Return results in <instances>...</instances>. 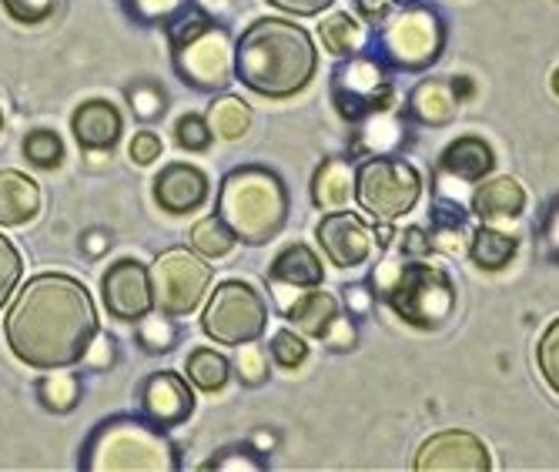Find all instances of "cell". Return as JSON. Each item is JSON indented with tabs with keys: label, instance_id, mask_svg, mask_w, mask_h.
Instances as JSON below:
<instances>
[{
	"label": "cell",
	"instance_id": "cell-1",
	"mask_svg": "<svg viewBox=\"0 0 559 472\" xmlns=\"http://www.w3.org/2000/svg\"><path fill=\"white\" fill-rule=\"evenodd\" d=\"M4 335L11 352L34 369H68L84 362L97 339V308L91 292L61 272L34 275L14 298Z\"/></svg>",
	"mask_w": 559,
	"mask_h": 472
},
{
	"label": "cell",
	"instance_id": "cell-2",
	"mask_svg": "<svg viewBox=\"0 0 559 472\" xmlns=\"http://www.w3.org/2000/svg\"><path fill=\"white\" fill-rule=\"evenodd\" d=\"M316 71L319 47L295 21L259 17L235 40V78L262 97H292L312 84Z\"/></svg>",
	"mask_w": 559,
	"mask_h": 472
},
{
	"label": "cell",
	"instance_id": "cell-3",
	"mask_svg": "<svg viewBox=\"0 0 559 472\" xmlns=\"http://www.w3.org/2000/svg\"><path fill=\"white\" fill-rule=\"evenodd\" d=\"M376 298H382L405 326L436 332L455 311V285L445 269L426 258L385 255L369 275Z\"/></svg>",
	"mask_w": 559,
	"mask_h": 472
},
{
	"label": "cell",
	"instance_id": "cell-4",
	"mask_svg": "<svg viewBox=\"0 0 559 472\" xmlns=\"http://www.w3.org/2000/svg\"><path fill=\"white\" fill-rule=\"evenodd\" d=\"M292 212V198L285 181L262 165H241L222 178L215 215L235 232L245 245H265L272 241Z\"/></svg>",
	"mask_w": 559,
	"mask_h": 472
},
{
	"label": "cell",
	"instance_id": "cell-5",
	"mask_svg": "<svg viewBox=\"0 0 559 472\" xmlns=\"http://www.w3.org/2000/svg\"><path fill=\"white\" fill-rule=\"evenodd\" d=\"M175 442L144 415H111L84 442L81 469L91 472H175Z\"/></svg>",
	"mask_w": 559,
	"mask_h": 472
},
{
	"label": "cell",
	"instance_id": "cell-6",
	"mask_svg": "<svg viewBox=\"0 0 559 472\" xmlns=\"http://www.w3.org/2000/svg\"><path fill=\"white\" fill-rule=\"evenodd\" d=\"M168 40L175 74L188 87L201 94H222L235 81V40L205 11H194L188 4L168 24Z\"/></svg>",
	"mask_w": 559,
	"mask_h": 472
},
{
	"label": "cell",
	"instance_id": "cell-7",
	"mask_svg": "<svg viewBox=\"0 0 559 472\" xmlns=\"http://www.w3.org/2000/svg\"><path fill=\"white\" fill-rule=\"evenodd\" d=\"M445 50V21L432 4H399L376 31L372 55L399 74L429 71Z\"/></svg>",
	"mask_w": 559,
	"mask_h": 472
},
{
	"label": "cell",
	"instance_id": "cell-8",
	"mask_svg": "<svg viewBox=\"0 0 559 472\" xmlns=\"http://www.w3.org/2000/svg\"><path fill=\"white\" fill-rule=\"evenodd\" d=\"M419 198H423V175L395 154L366 157L359 172H355V201L376 222L379 219L395 222L402 215H409Z\"/></svg>",
	"mask_w": 559,
	"mask_h": 472
},
{
	"label": "cell",
	"instance_id": "cell-9",
	"mask_svg": "<svg viewBox=\"0 0 559 472\" xmlns=\"http://www.w3.org/2000/svg\"><path fill=\"white\" fill-rule=\"evenodd\" d=\"M392 68L376 58L372 50L342 58V64L332 71V101L345 121L359 125L369 115L392 111L395 108V81Z\"/></svg>",
	"mask_w": 559,
	"mask_h": 472
},
{
	"label": "cell",
	"instance_id": "cell-10",
	"mask_svg": "<svg viewBox=\"0 0 559 472\" xmlns=\"http://www.w3.org/2000/svg\"><path fill=\"white\" fill-rule=\"evenodd\" d=\"M201 329H205L209 339H215L222 345L255 342L269 329V305L248 282L225 279L215 285V292L205 305Z\"/></svg>",
	"mask_w": 559,
	"mask_h": 472
},
{
	"label": "cell",
	"instance_id": "cell-11",
	"mask_svg": "<svg viewBox=\"0 0 559 472\" xmlns=\"http://www.w3.org/2000/svg\"><path fill=\"white\" fill-rule=\"evenodd\" d=\"M147 279L151 295H155V308L178 319V315H191L201 305V298L209 295L212 266L194 248H168L151 261Z\"/></svg>",
	"mask_w": 559,
	"mask_h": 472
},
{
	"label": "cell",
	"instance_id": "cell-12",
	"mask_svg": "<svg viewBox=\"0 0 559 472\" xmlns=\"http://www.w3.org/2000/svg\"><path fill=\"white\" fill-rule=\"evenodd\" d=\"M496 168V154L489 148V141L476 138V134H463L445 144V151L436 162V175H432V191L436 198H452V201H469L473 188L489 178Z\"/></svg>",
	"mask_w": 559,
	"mask_h": 472
},
{
	"label": "cell",
	"instance_id": "cell-13",
	"mask_svg": "<svg viewBox=\"0 0 559 472\" xmlns=\"http://www.w3.org/2000/svg\"><path fill=\"white\" fill-rule=\"evenodd\" d=\"M316 235H319V245L329 255V261L338 269H359L372 258V251H379L372 228L359 215L345 212V208L329 212L319 222Z\"/></svg>",
	"mask_w": 559,
	"mask_h": 472
},
{
	"label": "cell",
	"instance_id": "cell-14",
	"mask_svg": "<svg viewBox=\"0 0 559 472\" xmlns=\"http://www.w3.org/2000/svg\"><path fill=\"white\" fill-rule=\"evenodd\" d=\"M100 295L115 319L121 322H138L141 315L155 308V295H151V279L147 269L138 258H118L115 266L100 279Z\"/></svg>",
	"mask_w": 559,
	"mask_h": 472
},
{
	"label": "cell",
	"instance_id": "cell-15",
	"mask_svg": "<svg viewBox=\"0 0 559 472\" xmlns=\"http://www.w3.org/2000/svg\"><path fill=\"white\" fill-rule=\"evenodd\" d=\"M419 472H445V469H463V472H486L492 469L489 449L479 436L463 429H445L429 436L416 452Z\"/></svg>",
	"mask_w": 559,
	"mask_h": 472
},
{
	"label": "cell",
	"instance_id": "cell-16",
	"mask_svg": "<svg viewBox=\"0 0 559 472\" xmlns=\"http://www.w3.org/2000/svg\"><path fill=\"white\" fill-rule=\"evenodd\" d=\"M138 412L158 429H175L194 412V396L178 373H155L138 386Z\"/></svg>",
	"mask_w": 559,
	"mask_h": 472
},
{
	"label": "cell",
	"instance_id": "cell-17",
	"mask_svg": "<svg viewBox=\"0 0 559 472\" xmlns=\"http://www.w3.org/2000/svg\"><path fill=\"white\" fill-rule=\"evenodd\" d=\"M526 212V191L510 175L483 178L469 194V215H476L486 225H506L516 222Z\"/></svg>",
	"mask_w": 559,
	"mask_h": 472
},
{
	"label": "cell",
	"instance_id": "cell-18",
	"mask_svg": "<svg viewBox=\"0 0 559 472\" xmlns=\"http://www.w3.org/2000/svg\"><path fill=\"white\" fill-rule=\"evenodd\" d=\"M121 111L105 97H91L71 118V131L84 151H111L121 138Z\"/></svg>",
	"mask_w": 559,
	"mask_h": 472
},
{
	"label": "cell",
	"instance_id": "cell-19",
	"mask_svg": "<svg viewBox=\"0 0 559 472\" xmlns=\"http://www.w3.org/2000/svg\"><path fill=\"white\" fill-rule=\"evenodd\" d=\"M155 198L165 212L171 215H188L194 208L205 204L209 198V178L201 168L191 165H168L158 178H155Z\"/></svg>",
	"mask_w": 559,
	"mask_h": 472
},
{
	"label": "cell",
	"instance_id": "cell-20",
	"mask_svg": "<svg viewBox=\"0 0 559 472\" xmlns=\"http://www.w3.org/2000/svg\"><path fill=\"white\" fill-rule=\"evenodd\" d=\"M455 115H460V97L445 78H426L405 97V118L416 125L445 128L449 121H455Z\"/></svg>",
	"mask_w": 559,
	"mask_h": 472
},
{
	"label": "cell",
	"instance_id": "cell-21",
	"mask_svg": "<svg viewBox=\"0 0 559 472\" xmlns=\"http://www.w3.org/2000/svg\"><path fill=\"white\" fill-rule=\"evenodd\" d=\"M40 212V185L14 168L0 172V228H17L37 219Z\"/></svg>",
	"mask_w": 559,
	"mask_h": 472
},
{
	"label": "cell",
	"instance_id": "cell-22",
	"mask_svg": "<svg viewBox=\"0 0 559 472\" xmlns=\"http://www.w3.org/2000/svg\"><path fill=\"white\" fill-rule=\"evenodd\" d=\"M269 282H282V285H292V288H319L325 282L322 258L301 241L285 245L278 251V258L272 261Z\"/></svg>",
	"mask_w": 559,
	"mask_h": 472
},
{
	"label": "cell",
	"instance_id": "cell-23",
	"mask_svg": "<svg viewBox=\"0 0 559 472\" xmlns=\"http://www.w3.org/2000/svg\"><path fill=\"white\" fill-rule=\"evenodd\" d=\"M282 315H285V319L295 326V332L319 339V335H322V329H325V326L335 319V315H338V302H335L329 292L305 288V292H298V295L282 308Z\"/></svg>",
	"mask_w": 559,
	"mask_h": 472
},
{
	"label": "cell",
	"instance_id": "cell-24",
	"mask_svg": "<svg viewBox=\"0 0 559 472\" xmlns=\"http://www.w3.org/2000/svg\"><path fill=\"white\" fill-rule=\"evenodd\" d=\"M516 251H520V238L499 225L479 222V228L469 235V258L483 272H502L516 258Z\"/></svg>",
	"mask_w": 559,
	"mask_h": 472
},
{
	"label": "cell",
	"instance_id": "cell-25",
	"mask_svg": "<svg viewBox=\"0 0 559 472\" xmlns=\"http://www.w3.org/2000/svg\"><path fill=\"white\" fill-rule=\"evenodd\" d=\"M312 201L322 212H335V208L355 201V172L345 157H329V162L319 165L312 178Z\"/></svg>",
	"mask_w": 559,
	"mask_h": 472
},
{
	"label": "cell",
	"instance_id": "cell-26",
	"mask_svg": "<svg viewBox=\"0 0 559 472\" xmlns=\"http://www.w3.org/2000/svg\"><path fill=\"white\" fill-rule=\"evenodd\" d=\"M405 141V125L392 115V111H379L369 115L355 125V141H352V154H392L399 151Z\"/></svg>",
	"mask_w": 559,
	"mask_h": 472
},
{
	"label": "cell",
	"instance_id": "cell-27",
	"mask_svg": "<svg viewBox=\"0 0 559 472\" xmlns=\"http://www.w3.org/2000/svg\"><path fill=\"white\" fill-rule=\"evenodd\" d=\"M319 40L322 47L329 50V55L335 58H352V55H359V50H366L369 44V34H366V24L342 11V14H329L319 27Z\"/></svg>",
	"mask_w": 559,
	"mask_h": 472
},
{
	"label": "cell",
	"instance_id": "cell-28",
	"mask_svg": "<svg viewBox=\"0 0 559 472\" xmlns=\"http://www.w3.org/2000/svg\"><path fill=\"white\" fill-rule=\"evenodd\" d=\"M209 128L222 141H238L251 131V108L235 94H218L209 104Z\"/></svg>",
	"mask_w": 559,
	"mask_h": 472
},
{
	"label": "cell",
	"instance_id": "cell-29",
	"mask_svg": "<svg viewBox=\"0 0 559 472\" xmlns=\"http://www.w3.org/2000/svg\"><path fill=\"white\" fill-rule=\"evenodd\" d=\"M84 389H81V379L68 369H44V376L37 379V399L44 409L50 412H71L78 409Z\"/></svg>",
	"mask_w": 559,
	"mask_h": 472
},
{
	"label": "cell",
	"instance_id": "cell-30",
	"mask_svg": "<svg viewBox=\"0 0 559 472\" xmlns=\"http://www.w3.org/2000/svg\"><path fill=\"white\" fill-rule=\"evenodd\" d=\"M188 382L201 392H218L225 389L228 376H231V362L225 355H218L215 349H194L185 362Z\"/></svg>",
	"mask_w": 559,
	"mask_h": 472
},
{
	"label": "cell",
	"instance_id": "cell-31",
	"mask_svg": "<svg viewBox=\"0 0 559 472\" xmlns=\"http://www.w3.org/2000/svg\"><path fill=\"white\" fill-rule=\"evenodd\" d=\"M178 326L171 322V315L151 308L147 315H141L138 319V329H134V339L144 352L151 355H162V352H171L178 345Z\"/></svg>",
	"mask_w": 559,
	"mask_h": 472
},
{
	"label": "cell",
	"instance_id": "cell-32",
	"mask_svg": "<svg viewBox=\"0 0 559 472\" xmlns=\"http://www.w3.org/2000/svg\"><path fill=\"white\" fill-rule=\"evenodd\" d=\"M238 245L235 232L218 219V215H209V219H201L194 228H191V248L201 255V258H225L231 255V248Z\"/></svg>",
	"mask_w": 559,
	"mask_h": 472
},
{
	"label": "cell",
	"instance_id": "cell-33",
	"mask_svg": "<svg viewBox=\"0 0 559 472\" xmlns=\"http://www.w3.org/2000/svg\"><path fill=\"white\" fill-rule=\"evenodd\" d=\"M235 349H238V355H235L231 362H235V376H238V382L248 386V389L265 386V382H269V355H265V349L259 345V339H255V342H241V345H235Z\"/></svg>",
	"mask_w": 559,
	"mask_h": 472
},
{
	"label": "cell",
	"instance_id": "cell-34",
	"mask_svg": "<svg viewBox=\"0 0 559 472\" xmlns=\"http://www.w3.org/2000/svg\"><path fill=\"white\" fill-rule=\"evenodd\" d=\"M24 157L37 168H55L64 162V144L55 131L47 128H37L24 138Z\"/></svg>",
	"mask_w": 559,
	"mask_h": 472
},
{
	"label": "cell",
	"instance_id": "cell-35",
	"mask_svg": "<svg viewBox=\"0 0 559 472\" xmlns=\"http://www.w3.org/2000/svg\"><path fill=\"white\" fill-rule=\"evenodd\" d=\"M191 0H124V8L141 24H171Z\"/></svg>",
	"mask_w": 559,
	"mask_h": 472
},
{
	"label": "cell",
	"instance_id": "cell-36",
	"mask_svg": "<svg viewBox=\"0 0 559 472\" xmlns=\"http://www.w3.org/2000/svg\"><path fill=\"white\" fill-rule=\"evenodd\" d=\"M24 275V258L8 235H0V308H4Z\"/></svg>",
	"mask_w": 559,
	"mask_h": 472
},
{
	"label": "cell",
	"instance_id": "cell-37",
	"mask_svg": "<svg viewBox=\"0 0 559 472\" xmlns=\"http://www.w3.org/2000/svg\"><path fill=\"white\" fill-rule=\"evenodd\" d=\"M536 365L546 379V386L559 396V319L539 335V345H536Z\"/></svg>",
	"mask_w": 559,
	"mask_h": 472
},
{
	"label": "cell",
	"instance_id": "cell-38",
	"mask_svg": "<svg viewBox=\"0 0 559 472\" xmlns=\"http://www.w3.org/2000/svg\"><path fill=\"white\" fill-rule=\"evenodd\" d=\"M4 8L21 24H44L64 11V0H4Z\"/></svg>",
	"mask_w": 559,
	"mask_h": 472
},
{
	"label": "cell",
	"instance_id": "cell-39",
	"mask_svg": "<svg viewBox=\"0 0 559 472\" xmlns=\"http://www.w3.org/2000/svg\"><path fill=\"white\" fill-rule=\"evenodd\" d=\"M309 355V345H305V335L301 332H292V329H282L272 335V358L282 365V369H298Z\"/></svg>",
	"mask_w": 559,
	"mask_h": 472
},
{
	"label": "cell",
	"instance_id": "cell-40",
	"mask_svg": "<svg viewBox=\"0 0 559 472\" xmlns=\"http://www.w3.org/2000/svg\"><path fill=\"white\" fill-rule=\"evenodd\" d=\"M265 462H262V452H255L251 446H228V449H222L218 456H212L209 462H205V469H222V472H235V469H248V472H255V469H262Z\"/></svg>",
	"mask_w": 559,
	"mask_h": 472
},
{
	"label": "cell",
	"instance_id": "cell-41",
	"mask_svg": "<svg viewBox=\"0 0 559 472\" xmlns=\"http://www.w3.org/2000/svg\"><path fill=\"white\" fill-rule=\"evenodd\" d=\"M128 101H131V111L141 121H155V118L165 115V91L155 87V84H138V87H131Z\"/></svg>",
	"mask_w": 559,
	"mask_h": 472
},
{
	"label": "cell",
	"instance_id": "cell-42",
	"mask_svg": "<svg viewBox=\"0 0 559 472\" xmlns=\"http://www.w3.org/2000/svg\"><path fill=\"white\" fill-rule=\"evenodd\" d=\"M319 339H322L325 349H332V352H348V349H355V342H359V329H355L352 315L338 308V315L322 329Z\"/></svg>",
	"mask_w": 559,
	"mask_h": 472
},
{
	"label": "cell",
	"instance_id": "cell-43",
	"mask_svg": "<svg viewBox=\"0 0 559 472\" xmlns=\"http://www.w3.org/2000/svg\"><path fill=\"white\" fill-rule=\"evenodd\" d=\"M175 138L185 151H205L212 144V128H209V118L201 115H185L175 128Z\"/></svg>",
	"mask_w": 559,
	"mask_h": 472
},
{
	"label": "cell",
	"instance_id": "cell-44",
	"mask_svg": "<svg viewBox=\"0 0 559 472\" xmlns=\"http://www.w3.org/2000/svg\"><path fill=\"white\" fill-rule=\"evenodd\" d=\"M539 248L549 261H556L559 266V194L549 201L546 215L539 222Z\"/></svg>",
	"mask_w": 559,
	"mask_h": 472
},
{
	"label": "cell",
	"instance_id": "cell-45",
	"mask_svg": "<svg viewBox=\"0 0 559 472\" xmlns=\"http://www.w3.org/2000/svg\"><path fill=\"white\" fill-rule=\"evenodd\" d=\"M355 8V17H359L362 24H369L372 31H379L399 8V0H352Z\"/></svg>",
	"mask_w": 559,
	"mask_h": 472
},
{
	"label": "cell",
	"instance_id": "cell-46",
	"mask_svg": "<svg viewBox=\"0 0 559 472\" xmlns=\"http://www.w3.org/2000/svg\"><path fill=\"white\" fill-rule=\"evenodd\" d=\"M162 151H165V144L155 131H138L128 144V154H131L134 165H155L162 157Z\"/></svg>",
	"mask_w": 559,
	"mask_h": 472
},
{
	"label": "cell",
	"instance_id": "cell-47",
	"mask_svg": "<svg viewBox=\"0 0 559 472\" xmlns=\"http://www.w3.org/2000/svg\"><path fill=\"white\" fill-rule=\"evenodd\" d=\"M342 298H345L348 315H369L372 305H376V292H372L369 279H366V282H352V285H345Z\"/></svg>",
	"mask_w": 559,
	"mask_h": 472
},
{
	"label": "cell",
	"instance_id": "cell-48",
	"mask_svg": "<svg viewBox=\"0 0 559 472\" xmlns=\"http://www.w3.org/2000/svg\"><path fill=\"white\" fill-rule=\"evenodd\" d=\"M115 358H118L115 339H108V335H100V332H97V339L91 342V349H87V355H84V365H91V369L100 373V369H111Z\"/></svg>",
	"mask_w": 559,
	"mask_h": 472
},
{
	"label": "cell",
	"instance_id": "cell-49",
	"mask_svg": "<svg viewBox=\"0 0 559 472\" xmlns=\"http://www.w3.org/2000/svg\"><path fill=\"white\" fill-rule=\"evenodd\" d=\"M432 251H436V248H432L429 228L413 225V228H405V232H402V255H405V258H429Z\"/></svg>",
	"mask_w": 559,
	"mask_h": 472
},
{
	"label": "cell",
	"instance_id": "cell-50",
	"mask_svg": "<svg viewBox=\"0 0 559 472\" xmlns=\"http://www.w3.org/2000/svg\"><path fill=\"white\" fill-rule=\"evenodd\" d=\"M269 4L282 14H295V17H316L322 11H329L335 0H269Z\"/></svg>",
	"mask_w": 559,
	"mask_h": 472
},
{
	"label": "cell",
	"instance_id": "cell-51",
	"mask_svg": "<svg viewBox=\"0 0 559 472\" xmlns=\"http://www.w3.org/2000/svg\"><path fill=\"white\" fill-rule=\"evenodd\" d=\"M81 245H84L87 258H100V255H105V251H108L111 238H108L105 232H87V235L81 238Z\"/></svg>",
	"mask_w": 559,
	"mask_h": 472
},
{
	"label": "cell",
	"instance_id": "cell-52",
	"mask_svg": "<svg viewBox=\"0 0 559 472\" xmlns=\"http://www.w3.org/2000/svg\"><path fill=\"white\" fill-rule=\"evenodd\" d=\"M452 91H455V97H460V101H469L473 91H476V84L469 78H452Z\"/></svg>",
	"mask_w": 559,
	"mask_h": 472
},
{
	"label": "cell",
	"instance_id": "cell-53",
	"mask_svg": "<svg viewBox=\"0 0 559 472\" xmlns=\"http://www.w3.org/2000/svg\"><path fill=\"white\" fill-rule=\"evenodd\" d=\"M251 449H255V452H272L275 449V436L272 433H255V436H251Z\"/></svg>",
	"mask_w": 559,
	"mask_h": 472
},
{
	"label": "cell",
	"instance_id": "cell-54",
	"mask_svg": "<svg viewBox=\"0 0 559 472\" xmlns=\"http://www.w3.org/2000/svg\"><path fill=\"white\" fill-rule=\"evenodd\" d=\"M549 84H552V94L559 97V68L552 71V78H549Z\"/></svg>",
	"mask_w": 559,
	"mask_h": 472
},
{
	"label": "cell",
	"instance_id": "cell-55",
	"mask_svg": "<svg viewBox=\"0 0 559 472\" xmlns=\"http://www.w3.org/2000/svg\"><path fill=\"white\" fill-rule=\"evenodd\" d=\"M0 128H4V108H0Z\"/></svg>",
	"mask_w": 559,
	"mask_h": 472
}]
</instances>
